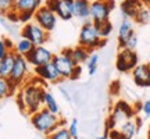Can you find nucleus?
Segmentation results:
<instances>
[{"label":"nucleus","mask_w":150,"mask_h":139,"mask_svg":"<svg viewBox=\"0 0 150 139\" xmlns=\"http://www.w3.org/2000/svg\"><path fill=\"white\" fill-rule=\"evenodd\" d=\"M33 75L38 77L39 79H42L45 84H57L60 81H63L53 63H47V64L40 65V67H35Z\"/></svg>","instance_id":"nucleus-11"},{"label":"nucleus","mask_w":150,"mask_h":139,"mask_svg":"<svg viewBox=\"0 0 150 139\" xmlns=\"http://www.w3.org/2000/svg\"><path fill=\"white\" fill-rule=\"evenodd\" d=\"M107 138L108 139H128L125 135L120 131L118 128H115V129H111L110 132H108V135H107Z\"/></svg>","instance_id":"nucleus-32"},{"label":"nucleus","mask_w":150,"mask_h":139,"mask_svg":"<svg viewBox=\"0 0 150 139\" xmlns=\"http://www.w3.org/2000/svg\"><path fill=\"white\" fill-rule=\"evenodd\" d=\"M53 56L54 54L52 53V50L47 49L46 46H35L32 49V52L25 59L29 63V65L35 68V67H40V65H45L47 63H52Z\"/></svg>","instance_id":"nucleus-10"},{"label":"nucleus","mask_w":150,"mask_h":139,"mask_svg":"<svg viewBox=\"0 0 150 139\" xmlns=\"http://www.w3.org/2000/svg\"><path fill=\"white\" fill-rule=\"evenodd\" d=\"M120 131L122 132L128 139H132L138 132V124H136V120L134 118H129L127 121H124L121 125H120Z\"/></svg>","instance_id":"nucleus-21"},{"label":"nucleus","mask_w":150,"mask_h":139,"mask_svg":"<svg viewBox=\"0 0 150 139\" xmlns=\"http://www.w3.org/2000/svg\"><path fill=\"white\" fill-rule=\"evenodd\" d=\"M11 10H14V0H0V11L4 16Z\"/></svg>","instance_id":"nucleus-29"},{"label":"nucleus","mask_w":150,"mask_h":139,"mask_svg":"<svg viewBox=\"0 0 150 139\" xmlns=\"http://www.w3.org/2000/svg\"><path fill=\"white\" fill-rule=\"evenodd\" d=\"M43 107L47 109L49 111H52L53 114H60L59 103H57V100H56V97H54L53 93L50 91H47V89L45 92V97H43Z\"/></svg>","instance_id":"nucleus-22"},{"label":"nucleus","mask_w":150,"mask_h":139,"mask_svg":"<svg viewBox=\"0 0 150 139\" xmlns=\"http://www.w3.org/2000/svg\"><path fill=\"white\" fill-rule=\"evenodd\" d=\"M10 52H11V50L6 46L4 40H3V39H0V60L3 59V57H6V56L10 53Z\"/></svg>","instance_id":"nucleus-33"},{"label":"nucleus","mask_w":150,"mask_h":139,"mask_svg":"<svg viewBox=\"0 0 150 139\" xmlns=\"http://www.w3.org/2000/svg\"><path fill=\"white\" fill-rule=\"evenodd\" d=\"M57 16L56 13L52 11L50 9H47L45 4H42L33 14V21L36 22L39 27H42L46 32H52L54 31V28L57 25Z\"/></svg>","instance_id":"nucleus-9"},{"label":"nucleus","mask_w":150,"mask_h":139,"mask_svg":"<svg viewBox=\"0 0 150 139\" xmlns=\"http://www.w3.org/2000/svg\"><path fill=\"white\" fill-rule=\"evenodd\" d=\"M149 132H150V127H149Z\"/></svg>","instance_id":"nucleus-40"},{"label":"nucleus","mask_w":150,"mask_h":139,"mask_svg":"<svg viewBox=\"0 0 150 139\" xmlns=\"http://www.w3.org/2000/svg\"><path fill=\"white\" fill-rule=\"evenodd\" d=\"M135 33L134 29V21L132 20H128V18H122V21L118 27V46L120 49L124 48L125 42L128 40V38Z\"/></svg>","instance_id":"nucleus-14"},{"label":"nucleus","mask_w":150,"mask_h":139,"mask_svg":"<svg viewBox=\"0 0 150 139\" xmlns=\"http://www.w3.org/2000/svg\"><path fill=\"white\" fill-rule=\"evenodd\" d=\"M57 3H59V0H46L43 4L46 6L47 9H50L52 11H56V7H57Z\"/></svg>","instance_id":"nucleus-36"},{"label":"nucleus","mask_w":150,"mask_h":139,"mask_svg":"<svg viewBox=\"0 0 150 139\" xmlns=\"http://www.w3.org/2000/svg\"><path fill=\"white\" fill-rule=\"evenodd\" d=\"M46 139H72V138H71L67 127H60L56 131H53L52 134L46 135Z\"/></svg>","instance_id":"nucleus-26"},{"label":"nucleus","mask_w":150,"mask_h":139,"mask_svg":"<svg viewBox=\"0 0 150 139\" xmlns=\"http://www.w3.org/2000/svg\"><path fill=\"white\" fill-rule=\"evenodd\" d=\"M33 21V13H18V22L28 24Z\"/></svg>","instance_id":"nucleus-31"},{"label":"nucleus","mask_w":150,"mask_h":139,"mask_svg":"<svg viewBox=\"0 0 150 139\" xmlns=\"http://www.w3.org/2000/svg\"><path fill=\"white\" fill-rule=\"evenodd\" d=\"M97 27V29H99V33H100V36L103 38V39H107L110 35H111L112 32V24L110 22V20L106 22H102V24H95Z\"/></svg>","instance_id":"nucleus-27"},{"label":"nucleus","mask_w":150,"mask_h":139,"mask_svg":"<svg viewBox=\"0 0 150 139\" xmlns=\"http://www.w3.org/2000/svg\"><path fill=\"white\" fill-rule=\"evenodd\" d=\"M6 17H7V20H10L11 22H18V13H17L16 10L8 11V13L6 14Z\"/></svg>","instance_id":"nucleus-35"},{"label":"nucleus","mask_w":150,"mask_h":139,"mask_svg":"<svg viewBox=\"0 0 150 139\" xmlns=\"http://www.w3.org/2000/svg\"><path fill=\"white\" fill-rule=\"evenodd\" d=\"M21 38H25L35 46H45L50 39V33L46 32L42 27H39L35 21L24 24L21 28Z\"/></svg>","instance_id":"nucleus-6"},{"label":"nucleus","mask_w":150,"mask_h":139,"mask_svg":"<svg viewBox=\"0 0 150 139\" xmlns=\"http://www.w3.org/2000/svg\"><path fill=\"white\" fill-rule=\"evenodd\" d=\"M72 14L82 21H89L91 20V0H74Z\"/></svg>","instance_id":"nucleus-13"},{"label":"nucleus","mask_w":150,"mask_h":139,"mask_svg":"<svg viewBox=\"0 0 150 139\" xmlns=\"http://www.w3.org/2000/svg\"><path fill=\"white\" fill-rule=\"evenodd\" d=\"M131 74H132L135 85L140 88H150V63L138 64L131 71Z\"/></svg>","instance_id":"nucleus-12"},{"label":"nucleus","mask_w":150,"mask_h":139,"mask_svg":"<svg viewBox=\"0 0 150 139\" xmlns=\"http://www.w3.org/2000/svg\"><path fill=\"white\" fill-rule=\"evenodd\" d=\"M89 54H91V52L83 46L76 45L75 48H71V59L76 65L85 64L88 59H89Z\"/></svg>","instance_id":"nucleus-18"},{"label":"nucleus","mask_w":150,"mask_h":139,"mask_svg":"<svg viewBox=\"0 0 150 139\" xmlns=\"http://www.w3.org/2000/svg\"><path fill=\"white\" fill-rule=\"evenodd\" d=\"M29 67L31 65H29V63L27 61V59L24 56L16 54L13 70H11L10 75H8V81L13 84V86L16 88L17 91L28 81V77H29V72H31Z\"/></svg>","instance_id":"nucleus-4"},{"label":"nucleus","mask_w":150,"mask_h":139,"mask_svg":"<svg viewBox=\"0 0 150 139\" xmlns=\"http://www.w3.org/2000/svg\"><path fill=\"white\" fill-rule=\"evenodd\" d=\"M142 110H143L146 117H150V100H146V102L142 104Z\"/></svg>","instance_id":"nucleus-37"},{"label":"nucleus","mask_w":150,"mask_h":139,"mask_svg":"<svg viewBox=\"0 0 150 139\" xmlns=\"http://www.w3.org/2000/svg\"><path fill=\"white\" fill-rule=\"evenodd\" d=\"M68 128V132H70L71 138L72 139H78L79 138V131H78V120L76 118H72L71 120L70 125L67 127Z\"/></svg>","instance_id":"nucleus-28"},{"label":"nucleus","mask_w":150,"mask_h":139,"mask_svg":"<svg viewBox=\"0 0 150 139\" xmlns=\"http://www.w3.org/2000/svg\"><path fill=\"white\" fill-rule=\"evenodd\" d=\"M72 4H74V0H59L56 11H54L57 18L63 20V21H70L71 18H74Z\"/></svg>","instance_id":"nucleus-16"},{"label":"nucleus","mask_w":150,"mask_h":139,"mask_svg":"<svg viewBox=\"0 0 150 139\" xmlns=\"http://www.w3.org/2000/svg\"><path fill=\"white\" fill-rule=\"evenodd\" d=\"M135 22H138V24H147L150 21V7L149 6H142L138 11V14L135 16L134 18Z\"/></svg>","instance_id":"nucleus-25"},{"label":"nucleus","mask_w":150,"mask_h":139,"mask_svg":"<svg viewBox=\"0 0 150 139\" xmlns=\"http://www.w3.org/2000/svg\"><path fill=\"white\" fill-rule=\"evenodd\" d=\"M16 92L17 89L13 86V84L8 81V78L0 77V100H3V99L8 96H13Z\"/></svg>","instance_id":"nucleus-23"},{"label":"nucleus","mask_w":150,"mask_h":139,"mask_svg":"<svg viewBox=\"0 0 150 139\" xmlns=\"http://www.w3.org/2000/svg\"><path fill=\"white\" fill-rule=\"evenodd\" d=\"M99 60H100V56L96 53V52H91L89 54V59L86 61V67H88V74L93 77L96 74V70L99 67Z\"/></svg>","instance_id":"nucleus-24"},{"label":"nucleus","mask_w":150,"mask_h":139,"mask_svg":"<svg viewBox=\"0 0 150 139\" xmlns=\"http://www.w3.org/2000/svg\"><path fill=\"white\" fill-rule=\"evenodd\" d=\"M139 64V57L136 50H131V49H120L117 54V60H115V68L118 72H129Z\"/></svg>","instance_id":"nucleus-8"},{"label":"nucleus","mask_w":150,"mask_h":139,"mask_svg":"<svg viewBox=\"0 0 150 139\" xmlns=\"http://www.w3.org/2000/svg\"><path fill=\"white\" fill-rule=\"evenodd\" d=\"M142 4H145V6H149V3H150V0H139Z\"/></svg>","instance_id":"nucleus-38"},{"label":"nucleus","mask_w":150,"mask_h":139,"mask_svg":"<svg viewBox=\"0 0 150 139\" xmlns=\"http://www.w3.org/2000/svg\"><path fill=\"white\" fill-rule=\"evenodd\" d=\"M35 48V45L32 42H29L28 39L25 38H20L16 43H14V49H13V52L18 56H24V57H27L28 54L32 52V49Z\"/></svg>","instance_id":"nucleus-19"},{"label":"nucleus","mask_w":150,"mask_h":139,"mask_svg":"<svg viewBox=\"0 0 150 139\" xmlns=\"http://www.w3.org/2000/svg\"><path fill=\"white\" fill-rule=\"evenodd\" d=\"M97 139H107V138H106V136H99Z\"/></svg>","instance_id":"nucleus-39"},{"label":"nucleus","mask_w":150,"mask_h":139,"mask_svg":"<svg viewBox=\"0 0 150 139\" xmlns=\"http://www.w3.org/2000/svg\"><path fill=\"white\" fill-rule=\"evenodd\" d=\"M14 57H16V53L10 52L6 57L0 60V77L8 78L11 70H13V64H14Z\"/></svg>","instance_id":"nucleus-20"},{"label":"nucleus","mask_w":150,"mask_h":139,"mask_svg":"<svg viewBox=\"0 0 150 139\" xmlns=\"http://www.w3.org/2000/svg\"><path fill=\"white\" fill-rule=\"evenodd\" d=\"M31 124L38 132L49 135L60 127H65V120L61 118L60 114H53L47 109L42 107L39 111L33 113L31 116Z\"/></svg>","instance_id":"nucleus-2"},{"label":"nucleus","mask_w":150,"mask_h":139,"mask_svg":"<svg viewBox=\"0 0 150 139\" xmlns=\"http://www.w3.org/2000/svg\"><path fill=\"white\" fill-rule=\"evenodd\" d=\"M106 43H107V39H103L100 36L97 27L91 20L83 22V25L81 27L79 36H78V45L79 46L86 48L89 52H95L96 49L103 48Z\"/></svg>","instance_id":"nucleus-3"},{"label":"nucleus","mask_w":150,"mask_h":139,"mask_svg":"<svg viewBox=\"0 0 150 139\" xmlns=\"http://www.w3.org/2000/svg\"><path fill=\"white\" fill-rule=\"evenodd\" d=\"M0 22H1V20H0Z\"/></svg>","instance_id":"nucleus-42"},{"label":"nucleus","mask_w":150,"mask_h":139,"mask_svg":"<svg viewBox=\"0 0 150 139\" xmlns=\"http://www.w3.org/2000/svg\"><path fill=\"white\" fill-rule=\"evenodd\" d=\"M43 4V0H14V10L17 13H33Z\"/></svg>","instance_id":"nucleus-17"},{"label":"nucleus","mask_w":150,"mask_h":139,"mask_svg":"<svg viewBox=\"0 0 150 139\" xmlns=\"http://www.w3.org/2000/svg\"><path fill=\"white\" fill-rule=\"evenodd\" d=\"M45 82L38 77L28 79L24 85L17 91V103L21 111L32 116L33 113L39 111L43 107V97H45Z\"/></svg>","instance_id":"nucleus-1"},{"label":"nucleus","mask_w":150,"mask_h":139,"mask_svg":"<svg viewBox=\"0 0 150 139\" xmlns=\"http://www.w3.org/2000/svg\"><path fill=\"white\" fill-rule=\"evenodd\" d=\"M52 63L56 65V68L59 71L61 79H70L71 75H72V71L75 68V63L71 59V48L64 49L61 50L60 53L54 54Z\"/></svg>","instance_id":"nucleus-7"},{"label":"nucleus","mask_w":150,"mask_h":139,"mask_svg":"<svg viewBox=\"0 0 150 139\" xmlns=\"http://www.w3.org/2000/svg\"><path fill=\"white\" fill-rule=\"evenodd\" d=\"M114 0H92L91 1V21L102 24L110 20V14L114 10Z\"/></svg>","instance_id":"nucleus-5"},{"label":"nucleus","mask_w":150,"mask_h":139,"mask_svg":"<svg viewBox=\"0 0 150 139\" xmlns=\"http://www.w3.org/2000/svg\"><path fill=\"white\" fill-rule=\"evenodd\" d=\"M149 7H150V3H149Z\"/></svg>","instance_id":"nucleus-41"},{"label":"nucleus","mask_w":150,"mask_h":139,"mask_svg":"<svg viewBox=\"0 0 150 139\" xmlns=\"http://www.w3.org/2000/svg\"><path fill=\"white\" fill-rule=\"evenodd\" d=\"M138 46V36H136V33H132L131 36L128 38V40L125 42L122 49H131V50H135Z\"/></svg>","instance_id":"nucleus-30"},{"label":"nucleus","mask_w":150,"mask_h":139,"mask_svg":"<svg viewBox=\"0 0 150 139\" xmlns=\"http://www.w3.org/2000/svg\"><path fill=\"white\" fill-rule=\"evenodd\" d=\"M142 6L143 4L139 0H124L120 6V10H121V14H122L124 18H128V20L134 21L135 16L138 14V11Z\"/></svg>","instance_id":"nucleus-15"},{"label":"nucleus","mask_w":150,"mask_h":139,"mask_svg":"<svg viewBox=\"0 0 150 139\" xmlns=\"http://www.w3.org/2000/svg\"><path fill=\"white\" fill-rule=\"evenodd\" d=\"M81 75H82V65H75L74 71H72V75H71V81H76L81 78Z\"/></svg>","instance_id":"nucleus-34"}]
</instances>
